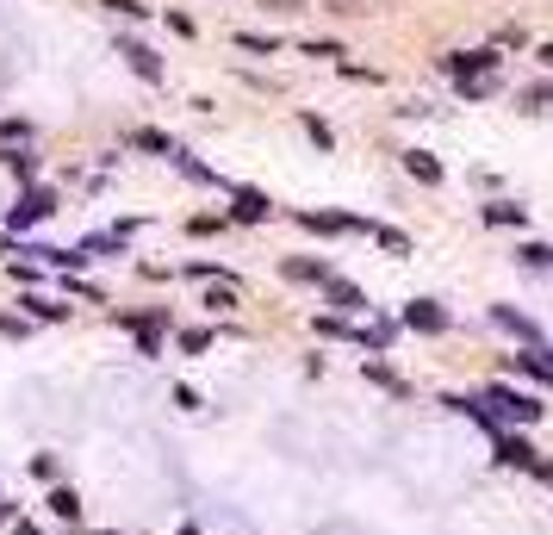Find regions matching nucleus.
<instances>
[{
    "instance_id": "9d476101",
    "label": "nucleus",
    "mask_w": 553,
    "mask_h": 535,
    "mask_svg": "<svg viewBox=\"0 0 553 535\" xmlns=\"http://www.w3.org/2000/svg\"><path fill=\"white\" fill-rule=\"evenodd\" d=\"M485 69H497V50H460V57H448V75H485Z\"/></svg>"
},
{
    "instance_id": "4be33fe9",
    "label": "nucleus",
    "mask_w": 553,
    "mask_h": 535,
    "mask_svg": "<svg viewBox=\"0 0 553 535\" xmlns=\"http://www.w3.org/2000/svg\"><path fill=\"white\" fill-rule=\"evenodd\" d=\"M32 473L44 479V486H56V473H63V461H56V455H32Z\"/></svg>"
},
{
    "instance_id": "f257e3e1",
    "label": "nucleus",
    "mask_w": 553,
    "mask_h": 535,
    "mask_svg": "<svg viewBox=\"0 0 553 535\" xmlns=\"http://www.w3.org/2000/svg\"><path fill=\"white\" fill-rule=\"evenodd\" d=\"M479 398H485V411H491L497 424H535V417L548 411L535 393H517V386H485Z\"/></svg>"
},
{
    "instance_id": "412c9836",
    "label": "nucleus",
    "mask_w": 553,
    "mask_h": 535,
    "mask_svg": "<svg viewBox=\"0 0 553 535\" xmlns=\"http://www.w3.org/2000/svg\"><path fill=\"white\" fill-rule=\"evenodd\" d=\"M206 305H211V312H230V305H237V286H230V281H218V286L206 293Z\"/></svg>"
},
{
    "instance_id": "bb28decb",
    "label": "nucleus",
    "mask_w": 553,
    "mask_h": 535,
    "mask_svg": "<svg viewBox=\"0 0 553 535\" xmlns=\"http://www.w3.org/2000/svg\"><path fill=\"white\" fill-rule=\"evenodd\" d=\"M13 535H37V530H32V523H19V530H13Z\"/></svg>"
},
{
    "instance_id": "7ed1b4c3",
    "label": "nucleus",
    "mask_w": 553,
    "mask_h": 535,
    "mask_svg": "<svg viewBox=\"0 0 553 535\" xmlns=\"http://www.w3.org/2000/svg\"><path fill=\"white\" fill-rule=\"evenodd\" d=\"M491 448H497V461H504V467H528V473L541 467V455H535L522 436H510V429H497V436H491Z\"/></svg>"
},
{
    "instance_id": "ddd939ff",
    "label": "nucleus",
    "mask_w": 553,
    "mask_h": 535,
    "mask_svg": "<svg viewBox=\"0 0 553 535\" xmlns=\"http://www.w3.org/2000/svg\"><path fill=\"white\" fill-rule=\"evenodd\" d=\"M19 305H26L37 324H63V318H69V305H56V299H44V293H26Z\"/></svg>"
},
{
    "instance_id": "a211bd4d",
    "label": "nucleus",
    "mask_w": 553,
    "mask_h": 535,
    "mask_svg": "<svg viewBox=\"0 0 553 535\" xmlns=\"http://www.w3.org/2000/svg\"><path fill=\"white\" fill-rule=\"evenodd\" d=\"M522 206H510V200H497V206H485V224H522Z\"/></svg>"
},
{
    "instance_id": "f03ea898",
    "label": "nucleus",
    "mask_w": 553,
    "mask_h": 535,
    "mask_svg": "<svg viewBox=\"0 0 553 535\" xmlns=\"http://www.w3.org/2000/svg\"><path fill=\"white\" fill-rule=\"evenodd\" d=\"M50 212H56V193H50V187H26L19 206H6V231H32V224H44Z\"/></svg>"
},
{
    "instance_id": "dca6fc26",
    "label": "nucleus",
    "mask_w": 553,
    "mask_h": 535,
    "mask_svg": "<svg viewBox=\"0 0 553 535\" xmlns=\"http://www.w3.org/2000/svg\"><path fill=\"white\" fill-rule=\"evenodd\" d=\"M50 510H56L63 523H75V517H81V499H75L69 486H50Z\"/></svg>"
},
{
    "instance_id": "4468645a",
    "label": "nucleus",
    "mask_w": 553,
    "mask_h": 535,
    "mask_svg": "<svg viewBox=\"0 0 553 535\" xmlns=\"http://www.w3.org/2000/svg\"><path fill=\"white\" fill-rule=\"evenodd\" d=\"M286 281H317V286H330L336 274H330L323 262H305V255H292V262H286Z\"/></svg>"
},
{
    "instance_id": "aec40b11",
    "label": "nucleus",
    "mask_w": 553,
    "mask_h": 535,
    "mask_svg": "<svg viewBox=\"0 0 553 535\" xmlns=\"http://www.w3.org/2000/svg\"><path fill=\"white\" fill-rule=\"evenodd\" d=\"M6 169H13L19 180H32L37 175V156H32V149H6Z\"/></svg>"
},
{
    "instance_id": "6e6552de",
    "label": "nucleus",
    "mask_w": 553,
    "mask_h": 535,
    "mask_svg": "<svg viewBox=\"0 0 553 535\" xmlns=\"http://www.w3.org/2000/svg\"><path fill=\"white\" fill-rule=\"evenodd\" d=\"M230 218H242V224H261V218H268V193L237 187V193H230Z\"/></svg>"
},
{
    "instance_id": "2eb2a0df",
    "label": "nucleus",
    "mask_w": 553,
    "mask_h": 535,
    "mask_svg": "<svg viewBox=\"0 0 553 535\" xmlns=\"http://www.w3.org/2000/svg\"><path fill=\"white\" fill-rule=\"evenodd\" d=\"M323 293H330V305H343V312H361V305H367V299H361V286H348V281H330Z\"/></svg>"
},
{
    "instance_id": "6ab92c4d",
    "label": "nucleus",
    "mask_w": 553,
    "mask_h": 535,
    "mask_svg": "<svg viewBox=\"0 0 553 535\" xmlns=\"http://www.w3.org/2000/svg\"><path fill=\"white\" fill-rule=\"evenodd\" d=\"M138 149H156V156H174L180 143H174L169 131H138Z\"/></svg>"
},
{
    "instance_id": "9b49d317",
    "label": "nucleus",
    "mask_w": 553,
    "mask_h": 535,
    "mask_svg": "<svg viewBox=\"0 0 553 535\" xmlns=\"http://www.w3.org/2000/svg\"><path fill=\"white\" fill-rule=\"evenodd\" d=\"M510 361H517L522 374H535V380H548L553 386V349L548 343H535V349H522V355H510Z\"/></svg>"
},
{
    "instance_id": "cd10ccee",
    "label": "nucleus",
    "mask_w": 553,
    "mask_h": 535,
    "mask_svg": "<svg viewBox=\"0 0 553 535\" xmlns=\"http://www.w3.org/2000/svg\"><path fill=\"white\" fill-rule=\"evenodd\" d=\"M541 63H553V44H548V50H541Z\"/></svg>"
},
{
    "instance_id": "f3484780",
    "label": "nucleus",
    "mask_w": 553,
    "mask_h": 535,
    "mask_svg": "<svg viewBox=\"0 0 553 535\" xmlns=\"http://www.w3.org/2000/svg\"><path fill=\"white\" fill-rule=\"evenodd\" d=\"M367 237H374V243H385V250H411V237H405V231H392V224H367Z\"/></svg>"
},
{
    "instance_id": "0eeeda50",
    "label": "nucleus",
    "mask_w": 553,
    "mask_h": 535,
    "mask_svg": "<svg viewBox=\"0 0 553 535\" xmlns=\"http://www.w3.org/2000/svg\"><path fill=\"white\" fill-rule=\"evenodd\" d=\"M491 324H497V330H510V336H517V343H528V349L541 343V330H535V324L522 318L517 305H491Z\"/></svg>"
},
{
    "instance_id": "a878e982",
    "label": "nucleus",
    "mask_w": 553,
    "mask_h": 535,
    "mask_svg": "<svg viewBox=\"0 0 553 535\" xmlns=\"http://www.w3.org/2000/svg\"><path fill=\"white\" fill-rule=\"evenodd\" d=\"M6 517H13V504H6V499H0V523H6Z\"/></svg>"
},
{
    "instance_id": "20e7f679",
    "label": "nucleus",
    "mask_w": 553,
    "mask_h": 535,
    "mask_svg": "<svg viewBox=\"0 0 553 535\" xmlns=\"http://www.w3.org/2000/svg\"><path fill=\"white\" fill-rule=\"evenodd\" d=\"M405 324L423 330V336H442V330H448V312H442L435 299H411V305H405Z\"/></svg>"
},
{
    "instance_id": "b1692460",
    "label": "nucleus",
    "mask_w": 553,
    "mask_h": 535,
    "mask_svg": "<svg viewBox=\"0 0 553 535\" xmlns=\"http://www.w3.org/2000/svg\"><path fill=\"white\" fill-rule=\"evenodd\" d=\"M100 6H112V13H131V19H143V13H149L143 0H100Z\"/></svg>"
},
{
    "instance_id": "39448f33",
    "label": "nucleus",
    "mask_w": 553,
    "mask_h": 535,
    "mask_svg": "<svg viewBox=\"0 0 553 535\" xmlns=\"http://www.w3.org/2000/svg\"><path fill=\"white\" fill-rule=\"evenodd\" d=\"M118 57H125V63H131L138 75H149V81H162V57H156V50H149L143 37H118Z\"/></svg>"
},
{
    "instance_id": "5701e85b",
    "label": "nucleus",
    "mask_w": 553,
    "mask_h": 535,
    "mask_svg": "<svg viewBox=\"0 0 553 535\" xmlns=\"http://www.w3.org/2000/svg\"><path fill=\"white\" fill-rule=\"evenodd\" d=\"M211 349V330H187V336H180V355H206Z\"/></svg>"
},
{
    "instance_id": "1a4fd4ad",
    "label": "nucleus",
    "mask_w": 553,
    "mask_h": 535,
    "mask_svg": "<svg viewBox=\"0 0 553 535\" xmlns=\"http://www.w3.org/2000/svg\"><path fill=\"white\" fill-rule=\"evenodd\" d=\"M125 324H131V336L143 343V355H156V349H162V330H169L162 312H149V318H125Z\"/></svg>"
},
{
    "instance_id": "393cba45",
    "label": "nucleus",
    "mask_w": 553,
    "mask_h": 535,
    "mask_svg": "<svg viewBox=\"0 0 553 535\" xmlns=\"http://www.w3.org/2000/svg\"><path fill=\"white\" fill-rule=\"evenodd\" d=\"M535 473H541V479H553V461H541V467H535Z\"/></svg>"
},
{
    "instance_id": "423d86ee",
    "label": "nucleus",
    "mask_w": 553,
    "mask_h": 535,
    "mask_svg": "<svg viewBox=\"0 0 553 535\" xmlns=\"http://www.w3.org/2000/svg\"><path fill=\"white\" fill-rule=\"evenodd\" d=\"M305 231H323V237H343V231H367V218H348V212H299Z\"/></svg>"
},
{
    "instance_id": "f8f14e48",
    "label": "nucleus",
    "mask_w": 553,
    "mask_h": 535,
    "mask_svg": "<svg viewBox=\"0 0 553 535\" xmlns=\"http://www.w3.org/2000/svg\"><path fill=\"white\" fill-rule=\"evenodd\" d=\"M405 169H411L423 187H435V180H442V162H435L429 149H405Z\"/></svg>"
}]
</instances>
